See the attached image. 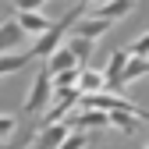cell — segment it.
Instances as JSON below:
<instances>
[{"label": "cell", "mask_w": 149, "mask_h": 149, "mask_svg": "<svg viewBox=\"0 0 149 149\" xmlns=\"http://www.w3.org/2000/svg\"><path fill=\"white\" fill-rule=\"evenodd\" d=\"M85 11H89L85 4H78L74 11H68V14L61 18L57 25H50V29H46V32L39 36V43H36V46H32V50L25 53V57H29V61H39V57H53V53L61 50V39H64V32H68L71 25H78V18H82Z\"/></svg>", "instance_id": "obj_1"}, {"label": "cell", "mask_w": 149, "mask_h": 149, "mask_svg": "<svg viewBox=\"0 0 149 149\" xmlns=\"http://www.w3.org/2000/svg\"><path fill=\"white\" fill-rule=\"evenodd\" d=\"M50 92H53V74L46 68H39V74H36V82H32V92H29V100H25V114H39V110L46 107L50 100Z\"/></svg>", "instance_id": "obj_2"}, {"label": "cell", "mask_w": 149, "mask_h": 149, "mask_svg": "<svg viewBox=\"0 0 149 149\" xmlns=\"http://www.w3.org/2000/svg\"><path fill=\"white\" fill-rule=\"evenodd\" d=\"M64 124L71 128V132H85V128H107V124H110V114H103V110H85V114H71V117H64Z\"/></svg>", "instance_id": "obj_3"}, {"label": "cell", "mask_w": 149, "mask_h": 149, "mask_svg": "<svg viewBox=\"0 0 149 149\" xmlns=\"http://www.w3.org/2000/svg\"><path fill=\"white\" fill-rule=\"evenodd\" d=\"M124 68H128V53H124V50H114V53H110V61H107V74H103L107 92H117V89H121Z\"/></svg>", "instance_id": "obj_4"}, {"label": "cell", "mask_w": 149, "mask_h": 149, "mask_svg": "<svg viewBox=\"0 0 149 149\" xmlns=\"http://www.w3.org/2000/svg\"><path fill=\"white\" fill-rule=\"evenodd\" d=\"M68 135H71V128H68L64 121H61V124H50V128H43V132H39V139H36L32 149H61Z\"/></svg>", "instance_id": "obj_5"}, {"label": "cell", "mask_w": 149, "mask_h": 149, "mask_svg": "<svg viewBox=\"0 0 149 149\" xmlns=\"http://www.w3.org/2000/svg\"><path fill=\"white\" fill-rule=\"evenodd\" d=\"M132 7H135V0H110V4L92 7V18H100V22H117V18H124Z\"/></svg>", "instance_id": "obj_6"}, {"label": "cell", "mask_w": 149, "mask_h": 149, "mask_svg": "<svg viewBox=\"0 0 149 149\" xmlns=\"http://www.w3.org/2000/svg\"><path fill=\"white\" fill-rule=\"evenodd\" d=\"M14 22H18V29H22V32H32V36H43V32L50 29V25H46V18H43V14H36V11H18Z\"/></svg>", "instance_id": "obj_7"}, {"label": "cell", "mask_w": 149, "mask_h": 149, "mask_svg": "<svg viewBox=\"0 0 149 149\" xmlns=\"http://www.w3.org/2000/svg\"><path fill=\"white\" fill-rule=\"evenodd\" d=\"M78 92H82V96H96V92H107L103 71H82V74H78Z\"/></svg>", "instance_id": "obj_8"}, {"label": "cell", "mask_w": 149, "mask_h": 149, "mask_svg": "<svg viewBox=\"0 0 149 149\" xmlns=\"http://www.w3.org/2000/svg\"><path fill=\"white\" fill-rule=\"evenodd\" d=\"M110 29V22H100V18H89V22H78V25H74V36H78V39H96V36H103Z\"/></svg>", "instance_id": "obj_9"}, {"label": "cell", "mask_w": 149, "mask_h": 149, "mask_svg": "<svg viewBox=\"0 0 149 149\" xmlns=\"http://www.w3.org/2000/svg\"><path fill=\"white\" fill-rule=\"evenodd\" d=\"M74 64H78V61L71 57V50H68V46H61V50H57V53L50 57V74H61V71H74Z\"/></svg>", "instance_id": "obj_10"}, {"label": "cell", "mask_w": 149, "mask_h": 149, "mask_svg": "<svg viewBox=\"0 0 149 149\" xmlns=\"http://www.w3.org/2000/svg\"><path fill=\"white\" fill-rule=\"evenodd\" d=\"M142 74H149V61H139V57H132V61H128V68H124V74H121V89H124L128 82L142 78Z\"/></svg>", "instance_id": "obj_11"}, {"label": "cell", "mask_w": 149, "mask_h": 149, "mask_svg": "<svg viewBox=\"0 0 149 149\" xmlns=\"http://www.w3.org/2000/svg\"><path fill=\"white\" fill-rule=\"evenodd\" d=\"M18 36H22V29H18V22H0V53L11 50L18 43Z\"/></svg>", "instance_id": "obj_12"}, {"label": "cell", "mask_w": 149, "mask_h": 149, "mask_svg": "<svg viewBox=\"0 0 149 149\" xmlns=\"http://www.w3.org/2000/svg\"><path fill=\"white\" fill-rule=\"evenodd\" d=\"M74 82H78V68H74V71H61V74H53V89H61V92L74 89Z\"/></svg>", "instance_id": "obj_13"}, {"label": "cell", "mask_w": 149, "mask_h": 149, "mask_svg": "<svg viewBox=\"0 0 149 149\" xmlns=\"http://www.w3.org/2000/svg\"><path fill=\"white\" fill-rule=\"evenodd\" d=\"M110 124H117L121 132H135L139 117H132V114H121V110H114V114H110Z\"/></svg>", "instance_id": "obj_14"}, {"label": "cell", "mask_w": 149, "mask_h": 149, "mask_svg": "<svg viewBox=\"0 0 149 149\" xmlns=\"http://www.w3.org/2000/svg\"><path fill=\"white\" fill-rule=\"evenodd\" d=\"M68 50H71V57H74V61H85V57H89V50H92V43H89V39H78V36H74V39L68 43Z\"/></svg>", "instance_id": "obj_15"}, {"label": "cell", "mask_w": 149, "mask_h": 149, "mask_svg": "<svg viewBox=\"0 0 149 149\" xmlns=\"http://www.w3.org/2000/svg\"><path fill=\"white\" fill-rule=\"evenodd\" d=\"M29 64V57L22 53V57H0V74H11V71H18V68H25Z\"/></svg>", "instance_id": "obj_16"}, {"label": "cell", "mask_w": 149, "mask_h": 149, "mask_svg": "<svg viewBox=\"0 0 149 149\" xmlns=\"http://www.w3.org/2000/svg\"><path fill=\"white\" fill-rule=\"evenodd\" d=\"M132 57H139V61H146V57H149V32H146V36H139V39L132 43Z\"/></svg>", "instance_id": "obj_17"}, {"label": "cell", "mask_w": 149, "mask_h": 149, "mask_svg": "<svg viewBox=\"0 0 149 149\" xmlns=\"http://www.w3.org/2000/svg\"><path fill=\"white\" fill-rule=\"evenodd\" d=\"M85 146H89V139H85L82 132H71V135L64 139V146H61V149H85Z\"/></svg>", "instance_id": "obj_18"}, {"label": "cell", "mask_w": 149, "mask_h": 149, "mask_svg": "<svg viewBox=\"0 0 149 149\" xmlns=\"http://www.w3.org/2000/svg\"><path fill=\"white\" fill-rule=\"evenodd\" d=\"M14 124H18V121H14L11 114H4V117H0V139H4V135H11V132H14Z\"/></svg>", "instance_id": "obj_19"}, {"label": "cell", "mask_w": 149, "mask_h": 149, "mask_svg": "<svg viewBox=\"0 0 149 149\" xmlns=\"http://www.w3.org/2000/svg\"><path fill=\"white\" fill-rule=\"evenodd\" d=\"M39 4H46V0H14V7H18V11H36Z\"/></svg>", "instance_id": "obj_20"}, {"label": "cell", "mask_w": 149, "mask_h": 149, "mask_svg": "<svg viewBox=\"0 0 149 149\" xmlns=\"http://www.w3.org/2000/svg\"><path fill=\"white\" fill-rule=\"evenodd\" d=\"M0 149H18V146H0Z\"/></svg>", "instance_id": "obj_21"}, {"label": "cell", "mask_w": 149, "mask_h": 149, "mask_svg": "<svg viewBox=\"0 0 149 149\" xmlns=\"http://www.w3.org/2000/svg\"><path fill=\"white\" fill-rule=\"evenodd\" d=\"M82 4H85V7H89V4H92V0H82Z\"/></svg>", "instance_id": "obj_22"}, {"label": "cell", "mask_w": 149, "mask_h": 149, "mask_svg": "<svg viewBox=\"0 0 149 149\" xmlns=\"http://www.w3.org/2000/svg\"><path fill=\"white\" fill-rule=\"evenodd\" d=\"M85 149H89V146H85Z\"/></svg>", "instance_id": "obj_23"}, {"label": "cell", "mask_w": 149, "mask_h": 149, "mask_svg": "<svg viewBox=\"0 0 149 149\" xmlns=\"http://www.w3.org/2000/svg\"><path fill=\"white\" fill-rule=\"evenodd\" d=\"M146 149H149V146H146Z\"/></svg>", "instance_id": "obj_24"}]
</instances>
